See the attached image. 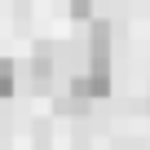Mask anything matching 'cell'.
<instances>
[{"label":"cell","mask_w":150,"mask_h":150,"mask_svg":"<svg viewBox=\"0 0 150 150\" xmlns=\"http://www.w3.org/2000/svg\"><path fill=\"white\" fill-rule=\"evenodd\" d=\"M88 62H110V22H106V18H93V31H88Z\"/></svg>","instance_id":"obj_3"},{"label":"cell","mask_w":150,"mask_h":150,"mask_svg":"<svg viewBox=\"0 0 150 150\" xmlns=\"http://www.w3.org/2000/svg\"><path fill=\"white\" fill-rule=\"evenodd\" d=\"M13 84H18V66H13L9 57H0V97H9Z\"/></svg>","instance_id":"obj_4"},{"label":"cell","mask_w":150,"mask_h":150,"mask_svg":"<svg viewBox=\"0 0 150 150\" xmlns=\"http://www.w3.org/2000/svg\"><path fill=\"white\" fill-rule=\"evenodd\" d=\"M53 44H35L31 49V62H27V80H31V88L40 93V88H49L53 84Z\"/></svg>","instance_id":"obj_2"},{"label":"cell","mask_w":150,"mask_h":150,"mask_svg":"<svg viewBox=\"0 0 150 150\" xmlns=\"http://www.w3.org/2000/svg\"><path fill=\"white\" fill-rule=\"evenodd\" d=\"M57 110H62V115H84V110H88V102H75L71 93H62V97H57Z\"/></svg>","instance_id":"obj_5"},{"label":"cell","mask_w":150,"mask_h":150,"mask_svg":"<svg viewBox=\"0 0 150 150\" xmlns=\"http://www.w3.org/2000/svg\"><path fill=\"white\" fill-rule=\"evenodd\" d=\"M66 93H71L75 102H93V97H106V93H110V62H88L84 71H75Z\"/></svg>","instance_id":"obj_1"},{"label":"cell","mask_w":150,"mask_h":150,"mask_svg":"<svg viewBox=\"0 0 150 150\" xmlns=\"http://www.w3.org/2000/svg\"><path fill=\"white\" fill-rule=\"evenodd\" d=\"M66 13H71V18H93V5H88V0H71Z\"/></svg>","instance_id":"obj_6"}]
</instances>
